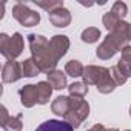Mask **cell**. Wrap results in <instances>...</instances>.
<instances>
[{
    "label": "cell",
    "instance_id": "cell-1",
    "mask_svg": "<svg viewBox=\"0 0 131 131\" xmlns=\"http://www.w3.org/2000/svg\"><path fill=\"white\" fill-rule=\"evenodd\" d=\"M129 40H131V23H126L123 20L114 31L108 32V36L96 49V56L100 60H108L117 51H122L125 46H128Z\"/></svg>",
    "mask_w": 131,
    "mask_h": 131
},
{
    "label": "cell",
    "instance_id": "cell-2",
    "mask_svg": "<svg viewBox=\"0 0 131 131\" xmlns=\"http://www.w3.org/2000/svg\"><path fill=\"white\" fill-rule=\"evenodd\" d=\"M28 43H29V51H31L32 60L37 63L40 71L46 73V74L54 71L59 62L56 60V57L52 54L49 40L45 36H40V34H29L28 36Z\"/></svg>",
    "mask_w": 131,
    "mask_h": 131
},
{
    "label": "cell",
    "instance_id": "cell-3",
    "mask_svg": "<svg viewBox=\"0 0 131 131\" xmlns=\"http://www.w3.org/2000/svg\"><path fill=\"white\" fill-rule=\"evenodd\" d=\"M71 97V96H70ZM90 116V103L85 100V99H80V97H71V106H70V111L67 113L63 119L67 120L74 129L79 128L83 120H86Z\"/></svg>",
    "mask_w": 131,
    "mask_h": 131
},
{
    "label": "cell",
    "instance_id": "cell-4",
    "mask_svg": "<svg viewBox=\"0 0 131 131\" xmlns=\"http://www.w3.org/2000/svg\"><path fill=\"white\" fill-rule=\"evenodd\" d=\"M23 51V37L20 32H14L11 37L5 32L0 34V52L8 60L17 59Z\"/></svg>",
    "mask_w": 131,
    "mask_h": 131
},
{
    "label": "cell",
    "instance_id": "cell-5",
    "mask_svg": "<svg viewBox=\"0 0 131 131\" xmlns=\"http://www.w3.org/2000/svg\"><path fill=\"white\" fill-rule=\"evenodd\" d=\"M13 17L25 28H31V26H36L39 25L40 22V14L32 11L26 3L23 2H17L14 6H13Z\"/></svg>",
    "mask_w": 131,
    "mask_h": 131
},
{
    "label": "cell",
    "instance_id": "cell-6",
    "mask_svg": "<svg viewBox=\"0 0 131 131\" xmlns=\"http://www.w3.org/2000/svg\"><path fill=\"white\" fill-rule=\"evenodd\" d=\"M23 77L22 65L16 60H8L2 68V80L3 83H14Z\"/></svg>",
    "mask_w": 131,
    "mask_h": 131
},
{
    "label": "cell",
    "instance_id": "cell-7",
    "mask_svg": "<svg viewBox=\"0 0 131 131\" xmlns=\"http://www.w3.org/2000/svg\"><path fill=\"white\" fill-rule=\"evenodd\" d=\"M22 119H23V114H17L16 117H11L8 114V110L5 105L0 106V125L5 131H20L23 123H22Z\"/></svg>",
    "mask_w": 131,
    "mask_h": 131
},
{
    "label": "cell",
    "instance_id": "cell-8",
    "mask_svg": "<svg viewBox=\"0 0 131 131\" xmlns=\"http://www.w3.org/2000/svg\"><path fill=\"white\" fill-rule=\"evenodd\" d=\"M49 45H51V49H52V54H54L56 60L59 62L65 54L68 52V49H70V39L67 36L57 34V36H52L51 37Z\"/></svg>",
    "mask_w": 131,
    "mask_h": 131
},
{
    "label": "cell",
    "instance_id": "cell-9",
    "mask_svg": "<svg viewBox=\"0 0 131 131\" xmlns=\"http://www.w3.org/2000/svg\"><path fill=\"white\" fill-rule=\"evenodd\" d=\"M20 103L25 108H32L36 103H39V94H37V85H25L19 90Z\"/></svg>",
    "mask_w": 131,
    "mask_h": 131
},
{
    "label": "cell",
    "instance_id": "cell-10",
    "mask_svg": "<svg viewBox=\"0 0 131 131\" xmlns=\"http://www.w3.org/2000/svg\"><path fill=\"white\" fill-rule=\"evenodd\" d=\"M108 68L105 67H96V65H86L85 70H83V83L90 85H97L102 79V76L106 73Z\"/></svg>",
    "mask_w": 131,
    "mask_h": 131
},
{
    "label": "cell",
    "instance_id": "cell-11",
    "mask_svg": "<svg viewBox=\"0 0 131 131\" xmlns=\"http://www.w3.org/2000/svg\"><path fill=\"white\" fill-rule=\"evenodd\" d=\"M48 17H49V22L57 28H65L71 23V13L65 6L54 9L52 13H48Z\"/></svg>",
    "mask_w": 131,
    "mask_h": 131
},
{
    "label": "cell",
    "instance_id": "cell-12",
    "mask_svg": "<svg viewBox=\"0 0 131 131\" xmlns=\"http://www.w3.org/2000/svg\"><path fill=\"white\" fill-rule=\"evenodd\" d=\"M36 131H74V128L67 120L49 119V120H45L43 123H40Z\"/></svg>",
    "mask_w": 131,
    "mask_h": 131
},
{
    "label": "cell",
    "instance_id": "cell-13",
    "mask_svg": "<svg viewBox=\"0 0 131 131\" xmlns=\"http://www.w3.org/2000/svg\"><path fill=\"white\" fill-rule=\"evenodd\" d=\"M70 106H71V97L70 96H59V97H56L52 100L51 111L56 116L65 117V116H67V113L70 111Z\"/></svg>",
    "mask_w": 131,
    "mask_h": 131
},
{
    "label": "cell",
    "instance_id": "cell-14",
    "mask_svg": "<svg viewBox=\"0 0 131 131\" xmlns=\"http://www.w3.org/2000/svg\"><path fill=\"white\" fill-rule=\"evenodd\" d=\"M116 67L119 68V71H120L126 79L131 77V45H128V46H125V48L122 49V57H120V60L117 62Z\"/></svg>",
    "mask_w": 131,
    "mask_h": 131
},
{
    "label": "cell",
    "instance_id": "cell-15",
    "mask_svg": "<svg viewBox=\"0 0 131 131\" xmlns=\"http://www.w3.org/2000/svg\"><path fill=\"white\" fill-rule=\"evenodd\" d=\"M48 77V82L51 83V86L54 90H63V88H68V83H67V74L62 73L60 70H54L51 71L49 74H46Z\"/></svg>",
    "mask_w": 131,
    "mask_h": 131
},
{
    "label": "cell",
    "instance_id": "cell-16",
    "mask_svg": "<svg viewBox=\"0 0 131 131\" xmlns=\"http://www.w3.org/2000/svg\"><path fill=\"white\" fill-rule=\"evenodd\" d=\"M116 82H114V79L111 77V73H110V70H106V73L102 76V79H100V82L96 85V88H97V91L99 93H102V94H110V93H113L114 90H116Z\"/></svg>",
    "mask_w": 131,
    "mask_h": 131
},
{
    "label": "cell",
    "instance_id": "cell-17",
    "mask_svg": "<svg viewBox=\"0 0 131 131\" xmlns=\"http://www.w3.org/2000/svg\"><path fill=\"white\" fill-rule=\"evenodd\" d=\"M52 86L49 82H39L37 83V94H39V105H45L49 102V97L52 94Z\"/></svg>",
    "mask_w": 131,
    "mask_h": 131
},
{
    "label": "cell",
    "instance_id": "cell-18",
    "mask_svg": "<svg viewBox=\"0 0 131 131\" xmlns=\"http://www.w3.org/2000/svg\"><path fill=\"white\" fill-rule=\"evenodd\" d=\"M83 70H85V67L79 62V60H70L67 65H65V73H67L68 76H71V77H80V76H83Z\"/></svg>",
    "mask_w": 131,
    "mask_h": 131
},
{
    "label": "cell",
    "instance_id": "cell-19",
    "mask_svg": "<svg viewBox=\"0 0 131 131\" xmlns=\"http://www.w3.org/2000/svg\"><path fill=\"white\" fill-rule=\"evenodd\" d=\"M22 70H23V77H36V76H39V73H42L40 68L37 67V63L32 60V57L23 60Z\"/></svg>",
    "mask_w": 131,
    "mask_h": 131
},
{
    "label": "cell",
    "instance_id": "cell-20",
    "mask_svg": "<svg viewBox=\"0 0 131 131\" xmlns=\"http://www.w3.org/2000/svg\"><path fill=\"white\" fill-rule=\"evenodd\" d=\"M68 91H70L71 97H80V99H83L88 94V85L83 83V82H74V83L68 85Z\"/></svg>",
    "mask_w": 131,
    "mask_h": 131
},
{
    "label": "cell",
    "instance_id": "cell-21",
    "mask_svg": "<svg viewBox=\"0 0 131 131\" xmlns=\"http://www.w3.org/2000/svg\"><path fill=\"white\" fill-rule=\"evenodd\" d=\"M80 39L85 43H96L100 39V29L99 28H94V26H90V28H86V29L82 31Z\"/></svg>",
    "mask_w": 131,
    "mask_h": 131
},
{
    "label": "cell",
    "instance_id": "cell-22",
    "mask_svg": "<svg viewBox=\"0 0 131 131\" xmlns=\"http://www.w3.org/2000/svg\"><path fill=\"white\" fill-rule=\"evenodd\" d=\"M123 20H120L119 17H116L111 11H108V13H105L103 14V17H102V23H103V26L111 32V31H114L120 23H122Z\"/></svg>",
    "mask_w": 131,
    "mask_h": 131
},
{
    "label": "cell",
    "instance_id": "cell-23",
    "mask_svg": "<svg viewBox=\"0 0 131 131\" xmlns=\"http://www.w3.org/2000/svg\"><path fill=\"white\" fill-rule=\"evenodd\" d=\"M111 13H113L116 17H119L120 20H123L125 16H126V13H128V6H126L125 2H114V5H113V8H111Z\"/></svg>",
    "mask_w": 131,
    "mask_h": 131
},
{
    "label": "cell",
    "instance_id": "cell-24",
    "mask_svg": "<svg viewBox=\"0 0 131 131\" xmlns=\"http://www.w3.org/2000/svg\"><path fill=\"white\" fill-rule=\"evenodd\" d=\"M39 8H43V9H46L48 13H52L54 9H59V8H63V2L62 0H57V2H34Z\"/></svg>",
    "mask_w": 131,
    "mask_h": 131
},
{
    "label": "cell",
    "instance_id": "cell-25",
    "mask_svg": "<svg viewBox=\"0 0 131 131\" xmlns=\"http://www.w3.org/2000/svg\"><path fill=\"white\" fill-rule=\"evenodd\" d=\"M110 73H111V77L114 79V82H116V85H117V86H119V85H123V83L126 82V77L119 71V68L116 67V65L110 70Z\"/></svg>",
    "mask_w": 131,
    "mask_h": 131
},
{
    "label": "cell",
    "instance_id": "cell-26",
    "mask_svg": "<svg viewBox=\"0 0 131 131\" xmlns=\"http://www.w3.org/2000/svg\"><path fill=\"white\" fill-rule=\"evenodd\" d=\"M88 131H106V129H105V126H103L102 123H96V125H94V126H91Z\"/></svg>",
    "mask_w": 131,
    "mask_h": 131
},
{
    "label": "cell",
    "instance_id": "cell-27",
    "mask_svg": "<svg viewBox=\"0 0 131 131\" xmlns=\"http://www.w3.org/2000/svg\"><path fill=\"white\" fill-rule=\"evenodd\" d=\"M3 9H5V3H2V5H0V20L3 19Z\"/></svg>",
    "mask_w": 131,
    "mask_h": 131
},
{
    "label": "cell",
    "instance_id": "cell-28",
    "mask_svg": "<svg viewBox=\"0 0 131 131\" xmlns=\"http://www.w3.org/2000/svg\"><path fill=\"white\" fill-rule=\"evenodd\" d=\"M106 131H119L117 128H110V129H106Z\"/></svg>",
    "mask_w": 131,
    "mask_h": 131
},
{
    "label": "cell",
    "instance_id": "cell-29",
    "mask_svg": "<svg viewBox=\"0 0 131 131\" xmlns=\"http://www.w3.org/2000/svg\"><path fill=\"white\" fill-rule=\"evenodd\" d=\"M129 116H131V106H129Z\"/></svg>",
    "mask_w": 131,
    "mask_h": 131
},
{
    "label": "cell",
    "instance_id": "cell-30",
    "mask_svg": "<svg viewBox=\"0 0 131 131\" xmlns=\"http://www.w3.org/2000/svg\"><path fill=\"white\" fill-rule=\"evenodd\" d=\"M125 131H131V129H125Z\"/></svg>",
    "mask_w": 131,
    "mask_h": 131
}]
</instances>
